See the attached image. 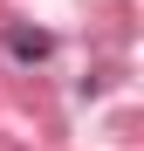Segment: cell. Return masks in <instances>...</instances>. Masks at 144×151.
Returning <instances> with one entry per match:
<instances>
[{"mask_svg":"<svg viewBox=\"0 0 144 151\" xmlns=\"http://www.w3.org/2000/svg\"><path fill=\"white\" fill-rule=\"evenodd\" d=\"M7 55H14V62H48V55H55V35L21 28V21H14V28H7Z\"/></svg>","mask_w":144,"mask_h":151,"instance_id":"obj_1","label":"cell"}]
</instances>
